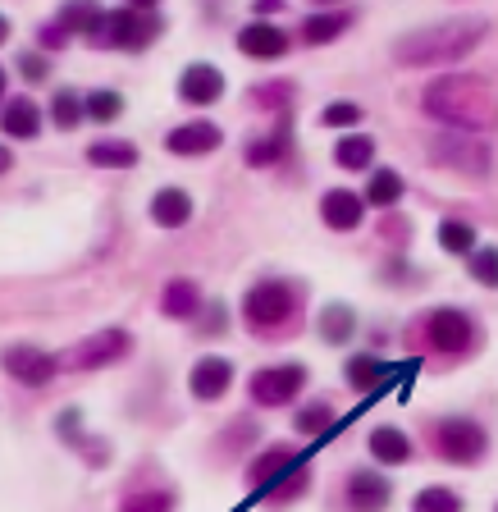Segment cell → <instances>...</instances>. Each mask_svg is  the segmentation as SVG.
Masks as SVG:
<instances>
[{"label":"cell","mask_w":498,"mask_h":512,"mask_svg":"<svg viewBox=\"0 0 498 512\" xmlns=\"http://www.w3.org/2000/svg\"><path fill=\"white\" fill-rule=\"evenodd\" d=\"M421 106L430 119L457 133H494L498 128V87L476 74H444L425 87Z\"/></svg>","instance_id":"cell-1"},{"label":"cell","mask_w":498,"mask_h":512,"mask_svg":"<svg viewBox=\"0 0 498 512\" xmlns=\"http://www.w3.org/2000/svg\"><path fill=\"white\" fill-rule=\"evenodd\" d=\"M489 23L485 19H444L430 23V28L407 32L403 42L393 46V60L412 64V69H444V64L471 55L480 42H485Z\"/></svg>","instance_id":"cell-2"},{"label":"cell","mask_w":498,"mask_h":512,"mask_svg":"<svg viewBox=\"0 0 498 512\" xmlns=\"http://www.w3.org/2000/svg\"><path fill=\"white\" fill-rule=\"evenodd\" d=\"M297 316H302V284H293V279H261V284L247 288L243 320L252 334L279 339V334H288V325Z\"/></svg>","instance_id":"cell-3"},{"label":"cell","mask_w":498,"mask_h":512,"mask_svg":"<svg viewBox=\"0 0 498 512\" xmlns=\"http://www.w3.org/2000/svg\"><path fill=\"white\" fill-rule=\"evenodd\" d=\"M416 330H421V348L439 352V357H467V352L476 348V339H480L476 320H471L462 307H435V311H425Z\"/></svg>","instance_id":"cell-4"},{"label":"cell","mask_w":498,"mask_h":512,"mask_svg":"<svg viewBox=\"0 0 498 512\" xmlns=\"http://www.w3.org/2000/svg\"><path fill=\"white\" fill-rule=\"evenodd\" d=\"M160 19L147 10H115V14H101V23L92 28V46H115V51H142V46L156 42Z\"/></svg>","instance_id":"cell-5"},{"label":"cell","mask_w":498,"mask_h":512,"mask_svg":"<svg viewBox=\"0 0 498 512\" xmlns=\"http://www.w3.org/2000/svg\"><path fill=\"white\" fill-rule=\"evenodd\" d=\"M489 453V435L471 416H448L435 426V458L453 462V467H476Z\"/></svg>","instance_id":"cell-6"},{"label":"cell","mask_w":498,"mask_h":512,"mask_svg":"<svg viewBox=\"0 0 498 512\" xmlns=\"http://www.w3.org/2000/svg\"><path fill=\"white\" fill-rule=\"evenodd\" d=\"M430 165H444V170H457L467 179H485L489 165H494V151L480 142V133H444V138L430 142Z\"/></svg>","instance_id":"cell-7"},{"label":"cell","mask_w":498,"mask_h":512,"mask_svg":"<svg viewBox=\"0 0 498 512\" xmlns=\"http://www.w3.org/2000/svg\"><path fill=\"white\" fill-rule=\"evenodd\" d=\"M302 384H307V366L279 362V366H261V371L247 380V394H252L256 407H284L302 394Z\"/></svg>","instance_id":"cell-8"},{"label":"cell","mask_w":498,"mask_h":512,"mask_svg":"<svg viewBox=\"0 0 498 512\" xmlns=\"http://www.w3.org/2000/svg\"><path fill=\"white\" fill-rule=\"evenodd\" d=\"M133 352V334L128 330H96L92 339H83L74 352H69V366L74 371H101V366H115Z\"/></svg>","instance_id":"cell-9"},{"label":"cell","mask_w":498,"mask_h":512,"mask_svg":"<svg viewBox=\"0 0 498 512\" xmlns=\"http://www.w3.org/2000/svg\"><path fill=\"white\" fill-rule=\"evenodd\" d=\"M0 366H5V375L19 384H28V389H42V384L55 380V371H60V357H51V352L32 348V343H10V348L0 352Z\"/></svg>","instance_id":"cell-10"},{"label":"cell","mask_w":498,"mask_h":512,"mask_svg":"<svg viewBox=\"0 0 498 512\" xmlns=\"http://www.w3.org/2000/svg\"><path fill=\"white\" fill-rule=\"evenodd\" d=\"M393 499V485L371 467H357L348 471V490H343V503L348 512H384Z\"/></svg>","instance_id":"cell-11"},{"label":"cell","mask_w":498,"mask_h":512,"mask_svg":"<svg viewBox=\"0 0 498 512\" xmlns=\"http://www.w3.org/2000/svg\"><path fill=\"white\" fill-rule=\"evenodd\" d=\"M229 384H234V362H224V357H202L188 375V389H192L197 403H215V398H224L229 394Z\"/></svg>","instance_id":"cell-12"},{"label":"cell","mask_w":498,"mask_h":512,"mask_svg":"<svg viewBox=\"0 0 498 512\" xmlns=\"http://www.w3.org/2000/svg\"><path fill=\"white\" fill-rule=\"evenodd\" d=\"M288 46H293V37L275 23H247L238 32V51L252 55V60H279V55H288Z\"/></svg>","instance_id":"cell-13"},{"label":"cell","mask_w":498,"mask_h":512,"mask_svg":"<svg viewBox=\"0 0 498 512\" xmlns=\"http://www.w3.org/2000/svg\"><path fill=\"white\" fill-rule=\"evenodd\" d=\"M179 96L188 106H215L224 96V74L215 64H188L179 78Z\"/></svg>","instance_id":"cell-14"},{"label":"cell","mask_w":498,"mask_h":512,"mask_svg":"<svg viewBox=\"0 0 498 512\" xmlns=\"http://www.w3.org/2000/svg\"><path fill=\"white\" fill-rule=\"evenodd\" d=\"M361 215H366V202L348 188H329L325 197H320V220H325L329 229H339V234H352L361 224Z\"/></svg>","instance_id":"cell-15"},{"label":"cell","mask_w":498,"mask_h":512,"mask_svg":"<svg viewBox=\"0 0 498 512\" xmlns=\"http://www.w3.org/2000/svg\"><path fill=\"white\" fill-rule=\"evenodd\" d=\"M165 147H170L174 156H206V151L220 147V128L206 124V119H192V124H179V128H174Z\"/></svg>","instance_id":"cell-16"},{"label":"cell","mask_w":498,"mask_h":512,"mask_svg":"<svg viewBox=\"0 0 498 512\" xmlns=\"http://www.w3.org/2000/svg\"><path fill=\"white\" fill-rule=\"evenodd\" d=\"M160 316L170 320H197L202 316V288L192 279H170L165 293H160Z\"/></svg>","instance_id":"cell-17"},{"label":"cell","mask_w":498,"mask_h":512,"mask_svg":"<svg viewBox=\"0 0 498 512\" xmlns=\"http://www.w3.org/2000/svg\"><path fill=\"white\" fill-rule=\"evenodd\" d=\"M393 375L389 362H380V357H371V352H357L348 366H343V380H348V389H357V394H375V389H384Z\"/></svg>","instance_id":"cell-18"},{"label":"cell","mask_w":498,"mask_h":512,"mask_svg":"<svg viewBox=\"0 0 498 512\" xmlns=\"http://www.w3.org/2000/svg\"><path fill=\"white\" fill-rule=\"evenodd\" d=\"M366 448H371V458L384 462V467H403V462H412V439L403 435L398 426H375L371 439H366Z\"/></svg>","instance_id":"cell-19"},{"label":"cell","mask_w":498,"mask_h":512,"mask_svg":"<svg viewBox=\"0 0 498 512\" xmlns=\"http://www.w3.org/2000/svg\"><path fill=\"white\" fill-rule=\"evenodd\" d=\"M297 462H302V458H297L293 448H265L261 458H252V467H247V485H252L256 494L270 490V485H275L288 467H297Z\"/></svg>","instance_id":"cell-20"},{"label":"cell","mask_w":498,"mask_h":512,"mask_svg":"<svg viewBox=\"0 0 498 512\" xmlns=\"http://www.w3.org/2000/svg\"><path fill=\"white\" fill-rule=\"evenodd\" d=\"M37 128H42V110L32 106L28 96H10L0 110V133L5 138H37Z\"/></svg>","instance_id":"cell-21"},{"label":"cell","mask_w":498,"mask_h":512,"mask_svg":"<svg viewBox=\"0 0 498 512\" xmlns=\"http://www.w3.org/2000/svg\"><path fill=\"white\" fill-rule=\"evenodd\" d=\"M151 220L160 224V229H179V224L192 220V202L183 188H160L156 197H151Z\"/></svg>","instance_id":"cell-22"},{"label":"cell","mask_w":498,"mask_h":512,"mask_svg":"<svg viewBox=\"0 0 498 512\" xmlns=\"http://www.w3.org/2000/svg\"><path fill=\"white\" fill-rule=\"evenodd\" d=\"M307 485H311V471H307V462H297V467H288L284 476L270 485V490H261V499L270 503V508H288L293 499H302V494H307Z\"/></svg>","instance_id":"cell-23"},{"label":"cell","mask_w":498,"mask_h":512,"mask_svg":"<svg viewBox=\"0 0 498 512\" xmlns=\"http://www.w3.org/2000/svg\"><path fill=\"white\" fill-rule=\"evenodd\" d=\"M348 23H352V14H343V10L311 14V19L297 28V37H302L307 46H325V42H334V37H343V32H348Z\"/></svg>","instance_id":"cell-24"},{"label":"cell","mask_w":498,"mask_h":512,"mask_svg":"<svg viewBox=\"0 0 498 512\" xmlns=\"http://www.w3.org/2000/svg\"><path fill=\"white\" fill-rule=\"evenodd\" d=\"M288 142H293V133H288V119H279L275 133H265V138H252L247 142V165H275V160H284Z\"/></svg>","instance_id":"cell-25"},{"label":"cell","mask_w":498,"mask_h":512,"mask_svg":"<svg viewBox=\"0 0 498 512\" xmlns=\"http://www.w3.org/2000/svg\"><path fill=\"white\" fill-rule=\"evenodd\" d=\"M87 160H92L96 170H133V165H138V147H133V142L101 138V142L87 147Z\"/></svg>","instance_id":"cell-26"},{"label":"cell","mask_w":498,"mask_h":512,"mask_svg":"<svg viewBox=\"0 0 498 512\" xmlns=\"http://www.w3.org/2000/svg\"><path fill=\"white\" fill-rule=\"evenodd\" d=\"M352 334H357V316H352V307L348 302H329L325 311H320V339L325 343H348Z\"/></svg>","instance_id":"cell-27"},{"label":"cell","mask_w":498,"mask_h":512,"mask_svg":"<svg viewBox=\"0 0 498 512\" xmlns=\"http://www.w3.org/2000/svg\"><path fill=\"white\" fill-rule=\"evenodd\" d=\"M334 160H339V170H371L375 138H366V133H348V138L334 142Z\"/></svg>","instance_id":"cell-28"},{"label":"cell","mask_w":498,"mask_h":512,"mask_svg":"<svg viewBox=\"0 0 498 512\" xmlns=\"http://www.w3.org/2000/svg\"><path fill=\"white\" fill-rule=\"evenodd\" d=\"M55 23H60L69 37H92V28L101 23V5H96V0H69Z\"/></svg>","instance_id":"cell-29"},{"label":"cell","mask_w":498,"mask_h":512,"mask_svg":"<svg viewBox=\"0 0 498 512\" xmlns=\"http://www.w3.org/2000/svg\"><path fill=\"white\" fill-rule=\"evenodd\" d=\"M334 426V403H325V398H316V403H307V407H297V416H293V430L297 435H325V430Z\"/></svg>","instance_id":"cell-30"},{"label":"cell","mask_w":498,"mask_h":512,"mask_svg":"<svg viewBox=\"0 0 498 512\" xmlns=\"http://www.w3.org/2000/svg\"><path fill=\"white\" fill-rule=\"evenodd\" d=\"M407 183L398 179V170H371V183H366V197L361 202H371V206H393L398 197H403Z\"/></svg>","instance_id":"cell-31"},{"label":"cell","mask_w":498,"mask_h":512,"mask_svg":"<svg viewBox=\"0 0 498 512\" xmlns=\"http://www.w3.org/2000/svg\"><path fill=\"white\" fill-rule=\"evenodd\" d=\"M83 115H92L96 124H115V119L124 115V96L106 92V87H101V92H87L83 96Z\"/></svg>","instance_id":"cell-32"},{"label":"cell","mask_w":498,"mask_h":512,"mask_svg":"<svg viewBox=\"0 0 498 512\" xmlns=\"http://www.w3.org/2000/svg\"><path fill=\"white\" fill-rule=\"evenodd\" d=\"M439 247L453 256H467L471 247H476V229H471L467 220H444L439 224Z\"/></svg>","instance_id":"cell-33"},{"label":"cell","mask_w":498,"mask_h":512,"mask_svg":"<svg viewBox=\"0 0 498 512\" xmlns=\"http://www.w3.org/2000/svg\"><path fill=\"white\" fill-rule=\"evenodd\" d=\"M467 270L476 284L498 288V247H471L467 252Z\"/></svg>","instance_id":"cell-34"},{"label":"cell","mask_w":498,"mask_h":512,"mask_svg":"<svg viewBox=\"0 0 498 512\" xmlns=\"http://www.w3.org/2000/svg\"><path fill=\"white\" fill-rule=\"evenodd\" d=\"M412 512H462V494L444 490V485H430L412 499Z\"/></svg>","instance_id":"cell-35"},{"label":"cell","mask_w":498,"mask_h":512,"mask_svg":"<svg viewBox=\"0 0 498 512\" xmlns=\"http://www.w3.org/2000/svg\"><path fill=\"white\" fill-rule=\"evenodd\" d=\"M119 512H174V494L170 490H138L119 503Z\"/></svg>","instance_id":"cell-36"},{"label":"cell","mask_w":498,"mask_h":512,"mask_svg":"<svg viewBox=\"0 0 498 512\" xmlns=\"http://www.w3.org/2000/svg\"><path fill=\"white\" fill-rule=\"evenodd\" d=\"M51 119H55L60 128H78V119H83V96L69 92V87H64V92H55V101H51Z\"/></svg>","instance_id":"cell-37"},{"label":"cell","mask_w":498,"mask_h":512,"mask_svg":"<svg viewBox=\"0 0 498 512\" xmlns=\"http://www.w3.org/2000/svg\"><path fill=\"white\" fill-rule=\"evenodd\" d=\"M288 96H293V83H270V87H252V106L261 110H288Z\"/></svg>","instance_id":"cell-38"},{"label":"cell","mask_w":498,"mask_h":512,"mask_svg":"<svg viewBox=\"0 0 498 512\" xmlns=\"http://www.w3.org/2000/svg\"><path fill=\"white\" fill-rule=\"evenodd\" d=\"M320 124L325 128H352V124H361V106L357 101H329L325 115H320Z\"/></svg>","instance_id":"cell-39"},{"label":"cell","mask_w":498,"mask_h":512,"mask_svg":"<svg viewBox=\"0 0 498 512\" xmlns=\"http://www.w3.org/2000/svg\"><path fill=\"white\" fill-rule=\"evenodd\" d=\"M19 74L28 78V83H42V78L51 74V69H46V55H32V51H28V55L19 60Z\"/></svg>","instance_id":"cell-40"},{"label":"cell","mask_w":498,"mask_h":512,"mask_svg":"<svg viewBox=\"0 0 498 512\" xmlns=\"http://www.w3.org/2000/svg\"><path fill=\"white\" fill-rule=\"evenodd\" d=\"M224 325H229L224 307H206V320H202V330H197V334H206V339H211V334H224Z\"/></svg>","instance_id":"cell-41"},{"label":"cell","mask_w":498,"mask_h":512,"mask_svg":"<svg viewBox=\"0 0 498 512\" xmlns=\"http://www.w3.org/2000/svg\"><path fill=\"white\" fill-rule=\"evenodd\" d=\"M64 42H69V32H64L60 23H51V28H42V46H46V51H60Z\"/></svg>","instance_id":"cell-42"},{"label":"cell","mask_w":498,"mask_h":512,"mask_svg":"<svg viewBox=\"0 0 498 512\" xmlns=\"http://www.w3.org/2000/svg\"><path fill=\"white\" fill-rule=\"evenodd\" d=\"M256 5V14H275V10H284V0H252Z\"/></svg>","instance_id":"cell-43"},{"label":"cell","mask_w":498,"mask_h":512,"mask_svg":"<svg viewBox=\"0 0 498 512\" xmlns=\"http://www.w3.org/2000/svg\"><path fill=\"white\" fill-rule=\"evenodd\" d=\"M10 165H14V151H10V147H0V174L10 170Z\"/></svg>","instance_id":"cell-44"},{"label":"cell","mask_w":498,"mask_h":512,"mask_svg":"<svg viewBox=\"0 0 498 512\" xmlns=\"http://www.w3.org/2000/svg\"><path fill=\"white\" fill-rule=\"evenodd\" d=\"M5 37H10V19L0 14V46H5Z\"/></svg>","instance_id":"cell-45"},{"label":"cell","mask_w":498,"mask_h":512,"mask_svg":"<svg viewBox=\"0 0 498 512\" xmlns=\"http://www.w3.org/2000/svg\"><path fill=\"white\" fill-rule=\"evenodd\" d=\"M128 5H133V10H151V5H156V0H128Z\"/></svg>","instance_id":"cell-46"},{"label":"cell","mask_w":498,"mask_h":512,"mask_svg":"<svg viewBox=\"0 0 498 512\" xmlns=\"http://www.w3.org/2000/svg\"><path fill=\"white\" fill-rule=\"evenodd\" d=\"M5 78H10V74H5V69H0V96H5Z\"/></svg>","instance_id":"cell-47"},{"label":"cell","mask_w":498,"mask_h":512,"mask_svg":"<svg viewBox=\"0 0 498 512\" xmlns=\"http://www.w3.org/2000/svg\"><path fill=\"white\" fill-rule=\"evenodd\" d=\"M316 5H334V0H316Z\"/></svg>","instance_id":"cell-48"},{"label":"cell","mask_w":498,"mask_h":512,"mask_svg":"<svg viewBox=\"0 0 498 512\" xmlns=\"http://www.w3.org/2000/svg\"><path fill=\"white\" fill-rule=\"evenodd\" d=\"M494 512H498V508H494Z\"/></svg>","instance_id":"cell-49"}]
</instances>
